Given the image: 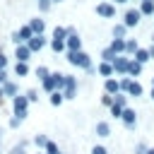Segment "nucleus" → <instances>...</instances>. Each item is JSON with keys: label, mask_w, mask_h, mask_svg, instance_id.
<instances>
[{"label": "nucleus", "mask_w": 154, "mask_h": 154, "mask_svg": "<svg viewBox=\"0 0 154 154\" xmlns=\"http://www.w3.org/2000/svg\"><path fill=\"white\" fill-rule=\"evenodd\" d=\"M10 103H12V116H17L19 120L29 118V99H26V94H17Z\"/></svg>", "instance_id": "obj_1"}, {"label": "nucleus", "mask_w": 154, "mask_h": 154, "mask_svg": "<svg viewBox=\"0 0 154 154\" xmlns=\"http://www.w3.org/2000/svg\"><path fill=\"white\" fill-rule=\"evenodd\" d=\"M65 60L75 67H82V70L91 65V58H89L87 51H65Z\"/></svg>", "instance_id": "obj_2"}, {"label": "nucleus", "mask_w": 154, "mask_h": 154, "mask_svg": "<svg viewBox=\"0 0 154 154\" xmlns=\"http://www.w3.org/2000/svg\"><path fill=\"white\" fill-rule=\"evenodd\" d=\"M140 22H142V12H140V7H125V10H123V24H125L128 29L137 26Z\"/></svg>", "instance_id": "obj_3"}, {"label": "nucleus", "mask_w": 154, "mask_h": 154, "mask_svg": "<svg viewBox=\"0 0 154 154\" xmlns=\"http://www.w3.org/2000/svg\"><path fill=\"white\" fill-rule=\"evenodd\" d=\"M77 89H79L77 77H75V75H65V87L60 89V91H63V96H65V101H72V99L77 96Z\"/></svg>", "instance_id": "obj_4"}, {"label": "nucleus", "mask_w": 154, "mask_h": 154, "mask_svg": "<svg viewBox=\"0 0 154 154\" xmlns=\"http://www.w3.org/2000/svg\"><path fill=\"white\" fill-rule=\"evenodd\" d=\"M96 14H99L101 19H113V17H116V2L101 0V2L96 5Z\"/></svg>", "instance_id": "obj_5"}, {"label": "nucleus", "mask_w": 154, "mask_h": 154, "mask_svg": "<svg viewBox=\"0 0 154 154\" xmlns=\"http://www.w3.org/2000/svg\"><path fill=\"white\" fill-rule=\"evenodd\" d=\"M46 43H48L46 34H34V36L26 41V46H29V51H31V53H38V51H43V48H46Z\"/></svg>", "instance_id": "obj_6"}, {"label": "nucleus", "mask_w": 154, "mask_h": 154, "mask_svg": "<svg viewBox=\"0 0 154 154\" xmlns=\"http://www.w3.org/2000/svg\"><path fill=\"white\" fill-rule=\"evenodd\" d=\"M128 65H130V55H118L113 60V72L118 77H123V75H128Z\"/></svg>", "instance_id": "obj_7"}, {"label": "nucleus", "mask_w": 154, "mask_h": 154, "mask_svg": "<svg viewBox=\"0 0 154 154\" xmlns=\"http://www.w3.org/2000/svg\"><path fill=\"white\" fill-rule=\"evenodd\" d=\"M31 55H34V53L29 51V46H26V43L14 46V55H12V58H14L17 63H29V60H31Z\"/></svg>", "instance_id": "obj_8"}, {"label": "nucleus", "mask_w": 154, "mask_h": 154, "mask_svg": "<svg viewBox=\"0 0 154 154\" xmlns=\"http://www.w3.org/2000/svg\"><path fill=\"white\" fill-rule=\"evenodd\" d=\"M120 120H123V125H125L128 130H132V128L137 125V111L128 106V108L123 111V116H120Z\"/></svg>", "instance_id": "obj_9"}, {"label": "nucleus", "mask_w": 154, "mask_h": 154, "mask_svg": "<svg viewBox=\"0 0 154 154\" xmlns=\"http://www.w3.org/2000/svg\"><path fill=\"white\" fill-rule=\"evenodd\" d=\"M96 75H99V77H103V79L113 77V75H116V72H113V63H103V60H101V63L96 65Z\"/></svg>", "instance_id": "obj_10"}, {"label": "nucleus", "mask_w": 154, "mask_h": 154, "mask_svg": "<svg viewBox=\"0 0 154 154\" xmlns=\"http://www.w3.org/2000/svg\"><path fill=\"white\" fill-rule=\"evenodd\" d=\"M2 91H5V99H10V101H12V99L19 94V84H17V82H12V79H7V82L2 84Z\"/></svg>", "instance_id": "obj_11"}, {"label": "nucleus", "mask_w": 154, "mask_h": 154, "mask_svg": "<svg viewBox=\"0 0 154 154\" xmlns=\"http://www.w3.org/2000/svg\"><path fill=\"white\" fill-rule=\"evenodd\" d=\"M103 91H106V94H111V96H116V94L120 91V84H118V79H116V77H108V79H103Z\"/></svg>", "instance_id": "obj_12"}, {"label": "nucleus", "mask_w": 154, "mask_h": 154, "mask_svg": "<svg viewBox=\"0 0 154 154\" xmlns=\"http://www.w3.org/2000/svg\"><path fill=\"white\" fill-rule=\"evenodd\" d=\"M26 24L31 26L34 34H43V31H46V19H41V17H31Z\"/></svg>", "instance_id": "obj_13"}, {"label": "nucleus", "mask_w": 154, "mask_h": 154, "mask_svg": "<svg viewBox=\"0 0 154 154\" xmlns=\"http://www.w3.org/2000/svg\"><path fill=\"white\" fill-rule=\"evenodd\" d=\"M65 43H67V51H84V48H82V38H79V34H77V31H75V34H70Z\"/></svg>", "instance_id": "obj_14"}, {"label": "nucleus", "mask_w": 154, "mask_h": 154, "mask_svg": "<svg viewBox=\"0 0 154 154\" xmlns=\"http://www.w3.org/2000/svg\"><path fill=\"white\" fill-rule=\"evenodd\" d=\"M94 132H96V137H99V140H106V137L111 135V125H108L106 120H99V123H96V128H94Z\"/></svg>", "instance_id": "obj_15"}, {"label": "nucleus", "mask_w": 154, "mask_h": 154, "mask_svg": "<svg viewBox=\"0 0 154 154\" xmlns=\"http://www.w3.org/2000/svg\"><path fill=\"white\" fill-rule=\"evenodd\" d=\"M142 67H144L142 63H137L135 58H130V65H128V75L135 79V77H140V75H142Z\"/></svg>", "instance_id": "obj_16"}, {"label": "nucleus", "mask_w": 154, "mask_h": 154, "mask_svg": "<svg viewBox=\"0 0 154 154\" xmlns=\"http://www.w3.org/2000/svg\"><path fill=\"white\" fill-rule=\"evenodd\" d=\"M128 96H130V99H142V96H144V89H142V84H140L137 79L130 84V89H128Z\"/></svg>", "instance_id": "obj_17"}, {"label": "nucleus", "mask_w": 154, "mask_h": 154, "mask_svg": "<svg viewBox=\"0 0 154 154\" xmlns=\"http://www.w3.org/2000/svg\"><path fill=\"white\" fill-rule=\"evenodd\" d=\"M140 12L142 17H154V0H140Z\"/></svg>", "instance_id": "obj_18"}, {"label": "nucleus", "mask_w": 154, "mask_h": 154, "mask_svg": "<svg viewBox=\"0 0 154 154\" xmlns=\"http://www.w3.org/2000/svg\"><path fill=\"white\" fill-rule=\"evenodd\" d=\"M111 48H113V53L116 55H125V38H111V43H108Z\"/></svg>", "instance_id": "obj_19"}, {"label": "nucleus", "mask_w": 154, "mask_h": 154, "mask_svg": "<svg viewBox=\"0 0 154 154\" xmlns=\"http://www.w3.org/2000/svg\"><path fill=\"white\" fill-rule=\"evenodd\" d=\"M111 36H113V38H128V26H125L123 22H118V24L113 26V31H111Z\"/></svg>", "instance_id": "obj_20"}, {"label": "nucleus", "mask_w": 154, "mask_h": 154, "mask_svg": "<svg viewBox=\"0 0 154 154\" xmlns=\"http://www.w3.org/2000/svg\"><path fill=\"white\" fill-rule=\"evenodd\" d=\"M140 51V43H137V38H125V55H135Z\"/></svg>", "instance_id": "obj_21"}, {"label": "nucleus", "mask_w": 154, "mask_h": 154, "mask_svg": "<svg viewBox=\"0 0 154 154\" xmlns=\"http://www.w3.org/2000/svg\"><path fill=\"white\" fill-rule=\"evenodd\" d=\"M12 72L17 77H29V63H14L12 65Z\"/></svg>", "instance_id": "obj_22"}, {"label": "nucleus", "mask_w": 154, "mask_h": 154, "mask_svg": "<svg viewBox=\"0 0 154 154\" xmlns=\"http://www.w3.org/2000/svg\"><path fill=\"white\" fill-rule=\"evenodd\" d=\"M51 51L53 53H65L67 51V43L63 38H51Z\"/></svg>", "instance_id": "obj_23"}, {"label": "nucleus", "mask_w": 154, "mask_h": 154, "mask_svg": "<svg viewBox=\"0 0 154 154\" xmlns=\"http://www.w3.org/2000/svg\"><path fill=\"white\" fill-rule=\"evenodd\" d=\"M132 58H135L137 63H142V65H147V63L152 60V58H149V51H147V48H142V46H140V51H137Z\"/></svg>", "instance_id": "obj_24"}, {"label": "nucleus", "mask_w": 154, "mask_h": 154, "mask_svg": "<svg viewBox=\"0 0 154 154\" xmlns=\"http://www.w3.org/2000/svg\"><path fill=\"white\" fill-rule=\"evenodd\" d=\"M17 31H19V38H22V43H26V41H29L31 36H34V31H31V26H29V24H24V26H19Z\"/></svg>", "instance_id": "obj_25"}, {"label": "nucleus", "mask_w": 154, "mask_h": 154, "mask_svg": "<svg viewBox=\"0 0 154 154\" xmlns=\"http://www.w3.org/2000/svg\"><path fill=\"white\" fill-rule=\"evenodd\" d=\"M116 58H118V55L113 53V48H111V46H106V48H101V60H103V63H113Z\"/></svg>", "instance_id": "obj_26"}, {"label": "nucleus", "mask_w": 154, "mask_h": 154, "mask_svg": "<svg viewBox=\"0 0 154 154\" xmlns=\"http://www.w3.org/2000/svg\"><path fill=\"white\" fill-rule=\"evenodd\" d=\"M132 82H135V79H132L130 75H123V77L118 79V84H120V91H123V94H128V89H130V84H132Z\"/></svg>", "instance_id": "obj_27"}, {"label": "nucleus", "mask_w": 154, "mask_h": 154, "mask_svg": "<svg viewBox=\"0 0 154 154\" xmlns=\"http://www.w3.org/2000/svg\"><path fill=\"white\" fill-rule=\"evenodd\" d=\"M63 101H65L63 91H53V94H48V103H51V106H60Z\"/></svg>", "instance_id": "obj_28"}, {"label": "nucleus", "mask_w": 154, "mask_h": 154, "mask_svg": "<svg viewBox=\"0 0 154 154\" xmlns=\"http://www.w3.org/2000/svg\"><path fill=\"white\" fill-rule=\"evenodd\" d=\"M128 99H130L128 94H123V91H118V94L113 96V103H116V106H120V108H128Z\"/></svg>", "instance_id": "obj_29"}, {"label": "nucleus", "mask_w": 154, "mask_h": 154, "mask_svg": "<svg viewBox=\"0 0 154 154\" xmlns=\"http://www.w3.org/2000/svg\"><path fill=\"white\" fill-rule=\"evenodd\" d=\"M26 147H29V142H26V140H22L19 144H14V147L10 149V154H29V149H26Z\"/></svg>", "instance_id": "obj_30"}, {"label": "nucleus", "mask_w": 154, "mask_h": 154, "mask_svg": "<svg viewBox=\"0 0 154 154\" xmlns=\"http://www.w3.org/2000/svg\"><path fill=\"white\" fill-rule=\"evenodd\" d=\"M34 77H36V79H46V77H51V70H48L46 65H38V67L34 70Z\"/></svg>", "instance_id": "obj_31"}, {"label": "nucleus", "mask_w": 154, "mask_h": 154, "mask_svg": "<svg viewBox=\"0 0 154 154\" xmlns=\"http://www.w3.org/2000/svg\"><path fill=\"white\" fill-rule=\"evenodd\" d=\"M51 38H63V41H67V26H55Z\"/></svg>", "instance_id": "obj_32"}, {"label": "nucleus", "mask_w": 154, "mask_h": 154, "mask_svg": "<svg viewBox=\"0 0 154 154\" xmlns=\"http://www.w3.org/2000/svg\"><path fill=\"white\" fill-rule=\"evenodd\" d=\"M34 144L43 149V147L48 144V135H43V132H38V135H34Z\"/></svg>", "instance_id": "obj_33"}, {"label": "nucleus", "mask_w": 154, "mask_h": 154, "mask_svg": "<svg viewBox=\"0 0 154 154\" xmlns=\"http://www.w3.org/2000/svg\"><path fill=\"white\" fill-rule=\"evenodd\" d=\"M24 94H26V99H29V103H36V101H38V89H26Z\"/></svg>", "instance_id": "obj_34"}, {"label": "nucleus", "mask_w": 154, "mask_h": 154, "mask_svg": "<svg viewBox=\"0 0 154 154\" xmlns=\"http://www.w3.org/2000/svg\"><path fill=\"white\" fill-rule=\"evenodd\" d=\"M101 106H106V108H111V106H113V96L103 91V96H101Z\"/></svg>", "instance_id": "obj_35"}, {"label": "nucleus", "mask_w": 154, "mask_h": 154, "mask_svg": "<svg viewBox=\"0 0 154 154\" xmlns=\"http://www.w3.org/2000/svg\"><path fill=\"white\" fill-rule=\"evenodd\" d=\"M7 125H10V130H17V128L22 125V120H19L17 116H10V120H7Z\"/></svg>", "instance_id": "obj_36"}, {"label": "nucleus", "mask_w": 154, "mask_h": 154, "mask_svg": "<svg viewBox=\"0 0 154 154\" xmlns=\"http://www.w3.org/2000/svg\"><path fill=\"white\" fill-rule=\"evenodd\" d=\"M51 7H53V2H51V0H38V10H41V12H48Z\"/></svg>", "instance_id": "obj_37"}, {"label": "nucleus", "mask_w": 154, "mask_h": 154, "mask_svg": "<svg viewBox=\"0 0 154 154\" xmlns=\"http://www.w3.org/2000/svg\"><path fill=\"white\" fill-rule=\"evenodd\" d=\"M123 111H125V108H120V106H116V103L111 106V116H113V118H120V116H123Z\"/></svg>", "instance_id": "obj_38"}, {"label": "nucleus", "mask_w": 154, "mask_h": 154, "mask_svg": "<svg viewBox=\"0 0 154 154\" xmlns=\"http://www.w3.org/2000/svg\"><path fill=\"white\" fill-rule=\"evenodd\" d=\"M147 149H149V147H147L144 142H137V144H135V154H147Z\"/></svg>", "instance_id": "obj_39"}, {"label": "nucleus", "mask_w": 154, "mask_h": 154, "mask_svg": "<svg viewBox=\"0 0 154 154\" xmlns=\"http://www.w3.org/2000/svg\"><path fill=\"white\" fill-rule=\"evenodd\" d=\"M91 154H108V149H106L103 144H94V147H91Z\"/></svg>", "instance_id": "obj_40"}, {"label": "nucleus", "mask_w": 154, "mask_h": 154, "mask_svg": "<svg viewBox=\"0 0 154 154\" xmlns=\"http://www.w3.org/2000/svg\"><path fill=\"white\" fill-rule=\"evenodd\" d=\"M7 65H10V58L0 51V70H7Z\"/></svg>", "instance_id": "obj_41"}, {"label": "nucleus", "mask_w": 154, "mask_h": 154, "mask_svg": "<svg viewBox=\"0 0 154 154\" xmlns=\"http://www.w3.org/2000/svg\"><path fill=\"white\" fill-rule=\"evenodd\" d=\"M10 41H12L14 46H22V38H19V31H12V34H10Z\"/></svg>", "instance_id": "obj_42"}, {"label": "nucleus", "mask_w": 154, "mask_h": 154, "mask_svg": "<svg viewBox=\"0 0 154 154\" xmlns=\"http://www.w3.org/2000/svg\"><path fill=\"white\" fill-rule=\"evenodd\" d=\"M84 72H87V75H96V65H94V63H91V65H89V67H84Z\"/></svg>", "instance_id": "obj_43"}, {"label": "nucleus", "mask_w": 154, "mask_h": 154, "mask_svg": "<svg viewBox=\"0 0 154 154\" xmlns=\"http://www.w3.org/2000/svg\"><path fill=\"white\" fill-rule=\"evenodd\" d=\"M7 82V70H0V84Z\"/></svg>", "instance_id": "obj_44"}, {"label": "nucleus", "mask_w": 154, "mask_h": 154, "mask_svg": "<svg viewBox=\"0 0 154 154\" xmlns=\"http://www.w3.org/2000/svg\"><path fill=\"white\" fill-rule=\"evenodd\" d=\"M147 51H149V58H152V60H154V43H152V46H149V48H147Z\"/></svg>", "instance_id": "obj_45"}, {"label": "nucleus", "mask_w": 154, "mask_h": 154, "mask_svg": "<svg viewBox=\"0 0 154 154\" xmlns=\"http://www.w3.org/2000/svg\"><path fill=\"white\" fill-rule=\"evenodd\" d=\"M111 2H116V5H128L130 0H111Z\"/></svg>", "instance_id": "obj_46"}, {"label": "nucleus", "mask_w": 154, "mask_h": 154, "mask_svg": "<svg viewBox=\"0 0 154 154\" xmlns=\"http://www.w3.org/2000/svg\"><path fill=\"white\" fill-rule=\"evenodd\" d=\"M5 99V91H2V84H0V101Z\"/></svg>", "instance_id": "obj_47"}, {"label": "nucleus", "mask_w": 154, "mask_h": 154, "mask_svg": "<svg viewBox=\"0 0 154 154\" xmlns=\"http://www.w3.org/2000/svg\"><path fill=\"white\" fill-rule=\"evenodd\" d=\"M149 96H152V101H154V87H152V91H149Z\"/></svg>", "instance_id": "obj_48"}, {"label": "nucleus", "mask_w": 154, "mask_h": 154, "mask_svg": "<svg viewBox=\"0 0 154 154\" xmlns=\"http://www.w3.org/2000/svg\"><path fill=\"white\" fill-rule=\"evenodd\" d=\"M147 154H154V147H149V149H147Z\"/></svg>", "instance_id": "obj_49"}, {"label": "nucleus", "mask_w": 154, "mask_h": 154, "mask_svg": "<svg viewBox=\"0 0 154 154\" xmlns=\"http://www.w3.org/2000/svg\"><path fill=\"white\" fill-rule=\"evenodd\" d=\"M0 142H2V132H0ZM0 154H2V149H0Z\"/></svg>", "instance_id": "obj_50"}, {"label": "nucleus", "mask_w": 154, "mask_h": 154, "mask_svg": "<svg viewBox=\"0 0 154 154\" xmlns=\"http://www.w3.org/2000/svg\"><path fill=\"white\" fill-rule=\"evenodd\" d=\"M51 2H63V0H51Z\"/></svg>", "instance_id": "obj_51"}, {"label": "nucleus", "mask_w": 154, "mask_h": 154, "mask_svg": "<svg viewBox=\"0 0 154 154\" xmlns=\"http://www.w3.org/2000/svg\"><path fill=\"white\" fill-rule=\"evenodd\" d=\"M152 43H154V34H152Z\"/></svg>", "instance_id": "obj_52"}, {"label": "nucleus", "mask_w": 154, "mask_h": 154, "mask_svg": "<svg viewBox=\"0 0 154 154\" xmlns=\"http://www.w3.org/2000/svg\"><path fill=\"white\" fill-rule=\"evenodd\" d=\"M152 87H154V77H152Z\"/></svg>", "instance_id": "obj_53"}, {"label": "nucleus", "mask_w": 154, "mask_h": 154, "mask_svg": "<svg viewBox=\"0 0 154 154\" xmlns=\"http://www.w3.org/2000/svg\"><path fill=\"white\" fill-rule=\"evenodd\" d=\"M36 154H43V152H36Z\"/></svg>", "instance_id": "obj_54"}]
</instances>
